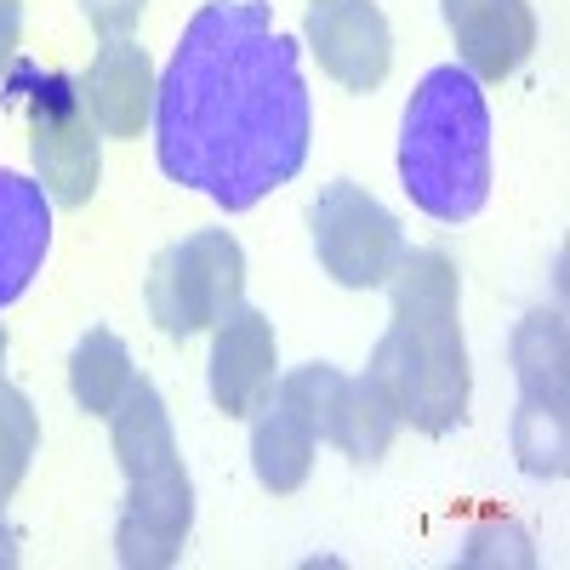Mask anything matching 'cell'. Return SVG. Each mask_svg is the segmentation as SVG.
I'll use <instances>...</instances> for the list:
<instances>
[{"label": "cell", "mask_w": 570, "mask_h": 570, "mask_svg": "<svg viewBox=\"0 0 570 570\" xmlns=\"http://www.w3.org/2000/svg\"><path fill=\"white\" fill-rule=\"evenodd\" d=\"M513 376H519L513 456L531 480H564L570 473V337L553 308H537L513 331Z\"/></svg>", "instance_id": "5"}, {"label": "cell", "mask_w": 570, "mask_h": 570, "mask_svg": "<svg viewBox=\"0 0 570 570\" xmlns=\"http://www.w3.org/2000/svg\"><path fill=\"white\" fill-rule=\"evenodd\" d=\"M149 314L166 337H200L246 297V252L228 228H200L149 263Z\"/></svg>", "instance_id": "6"}, {"label": "cell", "mask_w": 570, "mask_h": 570, "mask_svg": "<svg viewBox=\"0 0 570 570\" xmlns=\"http://www.w3.org/2000/svg\"><path fill=\"white\" fill-rule=\"evenodd\" d=\"M285 383L308 400L314 428H320L325 445H337L354 462L389 456L400 416H394L389 394L376 389L371 376H343L337 365H297V371H285Z\"/></svg>", "instance_id": "9"}, {"label": "cell", "mask_w": 570, "mask_h": 570, "mask_svg": "<svg viewBox=\"0 0 570 570\" xmlns=\"http://www.w3.org/2000/svg\"><path fill=\"white\" fill-rule=\"evenodd\" d=\"M308 223H314L320 268L337 285H348V292H376V285H389V274L405 257L400 217L348 177L320 188L314 206H308Z\"/></svg>", "instance_id": "7"}, {"label": "cell", "mask_w": 570, "mask_h": 570, "mask_svg": "<svg viewBox=\"0 0 570 570\" xmlns=\"http://www.w3.org/2000/svg\"><path fill=\"white\" fill-rule=\"evenodd\" d=\"M400 183L440 223H468L491 200V109L468 69H428L400 120Z\"/></svg>", "instance_id": "3"}, {"label": "cell", "mask_w": 570, "mask_h": 570, "mask_svg": "<svg viewBox=\"0 0 570 570\" xmlns=\"http://www.w3.org/2000/svg\"><path fill=\"white\" fill-rule=\"evenodd\" d=\"M252 416H257L252 422V468H257V480L274 497H292L308 480L314 451H320L314 411H308V400L292 383H285V376H274V394Z\"/></svg>", "instance_id": "14"}, {"label": "cell", "mask_w": 570, "mask_h": 570, "mask_svg": "<svg viewBox=\"0 0 570 570\" xmlns=\"http://www.w3.org/2000/svg\"><path fill=\"white\" fill-rule=\"evenodd\" d=\"M155 63L137 40H104V52L80 75V104L109 137H142L155 120Z\"/></svg>", "instance_id": "13"}, {"label": "cell", "mask_w": 570, "mask_h": 570, "mask_svg": "<svg viewBox=\"0 0 570 570\" xmlns=\"http://www.w3.org/2000/svg\"><path fill=\"white\" fill-rule=\"evenodd\" d=\"M279 376V343H274V320L252 303H234L217 320V343H212V400L223 416H252Z\"/></svg>", "instance_id": "11"}, {"label": "cell", "mask_w": 570, "mask_h": 570, "mask_svg": "<svg viewBox=\"0 0 570 570\" xmlns=\"http://www.w3.org/2000/svg\"><path fill=\"white\" fill-rule=\"evenodd\" d=\"M18 29H23V0H0V75L18 58Z\"/></svg>", "instance_id": "19"}, {"label": "cell", "mask_w": 570, "mask_h": 570, "mask_svg": "<svg viewBox=\"0 0 570 570\" xmlns=\"http://www.w3.org/2000/svg\"><path fill=\"white\" fill-rule=\"evenodd\" d=\"M0 360H7V325H0Z\"/></svg>", "instance_id": "21"}, {"label": "cell", "mask_w": 570, "mask_h": 570, "mask_svg": "<svg viewBox=\"0 0 570 570\" xmlns=\"http://www.w3.org/2000/svg\"><path fill=\"white\" fill-rule=\"evenodd\" d=\"M29 80V155L35 177L58 206H86L98 195L104 177V149L98 126H91L80 86L63 75H23Z\"/></svg>", "instance_id": "8"}, {"label": "cell", "mask_w": 570, "mask_h": 570, "mask_svg": "<svg viewBox=\"0 0 570 570\" xmlns=\"http://www.w3.org/2000/svg\"><path fill=\"white\" fill-rule=\"evenodd\" d=\"M394 325L371 348L365 376L389 394L416 434H451L468 422V343L456 320V263L445 252H405L389 274Z\"/></svg>", "instance_id": "2"}, {"label": "cell", "mask_w": 570, "mask_h": 570, "mask_svg": "<svg viewBox=\"0 0 570 570\" xmlns=\"http://www.w3.org/2000/svg\"><path fill=\"white\" fill-rule=\"evenodd\" d=\"M303 35L314 46L320 69L337 86L376 91L389 80L394 35H389V18H383L376 0H314L308 18H303Z\"/></svg>", "instance_id": "10"}, {"label": "cell", "mask_w": 570, "mask_h": 570, "mask_svg": "<svg viewBox=\"0 0 570 570\" xmlns=\"http://www.w3.org/2000/svg\"><path fill=\"white\" fill-rule=\"evenodd\" d=\"M80 7H86V23L104 40H126L142 18V0H80Z\"/></svg>", "instance_id": "18"}, {"label": "cell", "mask_w": 570, "mask_h": 570, "mask_svg": "<svg viewBox=\"0 0 570 570\" xmlns=\"http://www.w3.org/2000/svg\"><path fill=\"white\" fill-rule=\"evenodd\" d=\"M35 440H40V416H35L29 394L12 389L7 376H0V508H7L12 491L23 485L29 456H35Z\"/></svg>", "instance_id": "17"}, {"label": "cell", "mask_w": 570, "mask_h": 570, "mask_svg": "<svg viewBox=\"0 0 570 570\" xmlns=\"http://www.w3.org/2000/svg\"><path fill=\"white\" fill-rule=\"evenodd\" d=\"M18 564V531L7 525V513H0V570Z\"/></svg>", "instance_id": "20"}, {"label": "cell", "mask_w": 570, "mask_h": 570, "mask_svg": "<svg viewBox=\"0 0 570 570\" xmlns=\"http://www.w3.org/2000/svg\"><path fill=\"white\" fill-rule=\"evenodd\" d=\"M456 35L462 69L473 80H508L537 46V18L525 0H440Z\"/></svg>", "instance_id": "12"}, {"label": "cell", "mask_w": 570, "mask_h": 570, "mask_svg": "<svg viewBox=\"0 0 570 570\" xmlns=\"http://www.w3.org/2000/svg\"><path fill=\"white\" fill-rule=\"evenodd\" d=\"M69 389H75V405L91 411V416H109L126 389H131V354L115 331H86L75 343V360H69Z\"/></svg>", "instance_id": "16"}, {"label": "cell", "mask_w": 570, "mask_h": 570, "mask_svg": "<svg viewBox=\"0 0 570 570\" xmlns=\"http://www.w3.org/2000/svg\"><path fill=\"white\" fill-rule=\"evenodd\" d=\"M115 456L126 468V513L115 531V559L126 570H166L177 564L188 525H195V485L177 456L166 400L149 376H131L126 400L109 411Z\"/></svg>", "instance_id": "4"}, {"label": "cell", "mask_w": 570, "mask_h": 570, "mask_svg": "<svg viewBox=\"0 0 570 570\" xmlns=\"http://www.w3.org/2000/svg\"><path fill=\"white\" fill-rule=\"evenodd\" d=\"M46 252H52V195L40 177L0 166V308L29 292Z\"/></svg>", "instance_id": "15"}, {"label": "cell", "mask_w": 570, "mask_h": 570, "mask_svg": "<svg viewBox=\"0 0 570 570\" xmlns=\"http://www.w3.org/2000/svg\"><path fill=\"white\" fill-rule=\"evenodd\" d=\"M160 171L223 212H252L308 160V86L297 40L268 0H206L155 86Z\"/></svg>", "instance_id": "1"}]
</instances>
